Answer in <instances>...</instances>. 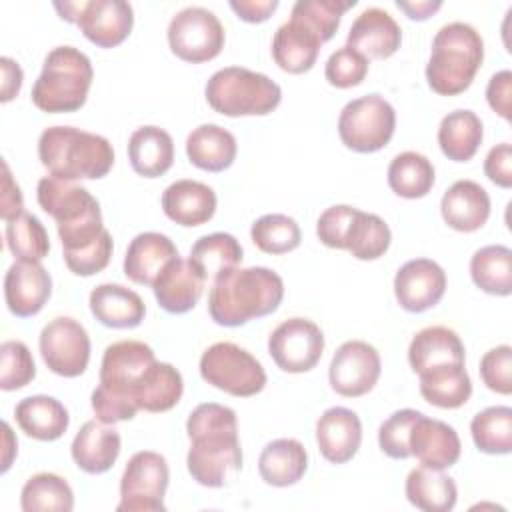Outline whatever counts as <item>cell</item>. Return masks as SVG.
<instances>
[{"label":"cell","mask_w":512,"mask_h":512,"mask_svg":"<svg viewBox=\"0 0 512 512\" xmlns=\"http://www.w3.org/2000/svg\"><path fill=\"white\" fill-rule=\"evenodd\" d=\"M396 6L410 18V20H426L436 10L442 8L440 0H396Z\"/></svg>","instance_id":"cell-58"},{"label":"cell","mask_w":512,"mask_h":512,"mask_svg":"<svg viewBox=\"0 0 512 512\" xmlns=\"http://www.w3.org/2000/svg\"><path fill=\"white\" fill-rule=\"evenodd\" d=\"M320 46L322 40L308 26L290 18L274 32L272 58L284 72L302 74L316 64Z\"/></svg>","instance_id":"cell-29"},{"label":"cell","mask_w":512,"mask_h":512,"mask_svg":"<svg viewBox=\"0 0 512 512\" xmlns=\"http://www.w3.org/2000/svg\"><path fill=\"white\" fill-rule=\"evenodd\" d=\"M20 430L40 442H52L64 436L70 424L68 410L60 400L46 394L22 398L14 408Z\"/></svg>","instance_id":"cell-30"},{"label":"cell","mask_w":512,"mask_h":512,"mask_svg":"<svg viewBox=\"0 0 512 512\" xmlns=\"http://www.w3.org/2000/svg\"><path fill=\"white\" fill-rule=\"evenodd\" d=\"M422 412L412 410V408H402L392 412L378 428V446L380 450L394 460H406L410 458V430L414 422L418 420Z\"/></svg>","instance_id":"cell-48"},{"label":"cell","mask_w":512,"mask_h":512,"mask_svg":"<svg viewBox=\"0 0 512 512\" xmlns=\"http://www.w3.org/2000/svg\"><path fill=\"white\" fill-rule=\"evenodd\" d=\"M2 200H0V216L4 222L14 220L24 212V198L20 192V186L14 182L10 168L6 162H2Z\"/></svg>","instance_id":"cell-55"},{"label":"cell","mask_w":512,"mask_h":512,"mask_svg":"<svg viewBox=\"0 0 512 512\" xmlns=\"http://www.w3.org/2000/svg\"><path fill=\"white\" fill-rule=\"evenodd\" d=\"M186 468L200 486L222 488L242 470L236 412L218 402L198 404L188 420Z\"/></svg>","instance_id":"cell-1"},{"label":"cell","mask_w":512,"mask_h":512,"mask_svg":"<svg viewBox=\"0 0 512 512\" xmlns=\"http://www.w3.org/2000/svg\"><path fill=\"white\" fill-rule=\"evenodd\" d=\"M20 506L24 512H70L74 508V492L62 476L38 472L22 486Z\"/></svg>","instance_id":"cell-42"},{"label":"cell","mask_w":512,"mask_h":512,"mask_svg":"<svg viewBox=\"0 0 512 512\" xmlns=\"http://www.w3.org/2000/svg\"><path fill=\"white\" fill-rule=\"evenodd\" d=\"M308 470V452L296 438H276L268 442L258 458L262 480L276 488L296 484Z\"/></svg>","instance_id":"cell-32"},{"label":"cell","mask_w":512,"mask_h":512,"mask_svg":"<svg viewBox=\"0 0 512 512\" xmlns=\"http://www.w3.org/2000/svg\"><path fill=\"white\" fill-rule=\"evenodd\" d=\"M52 294V278L40 262L16 260L4 276V300L18 318L38 314Z\"/></svg>","instance_id":"cell-18"},{"label":"cell","mask_w":512,"mask_h":512,"mask_svg":"<svg viewBox=\"0 0 512 512\" xmlns=\"http://www.w3.org/2000/svg\"><path fill=\"white\" fill-rule=\"evenodd\" d=\"M478 370L488 390L504 396L512 392V348L508 344L488 350L480 358Z\"/></svg>","instance_id":"cell-50"},{"label":"cell","mask_w":512,"mask_h":512,"mask_svg":"<svg viewBox=\"0 0 512 512\" xmlns=\"http://www.w3.org/2000/svg\"><path fill=\"white\" fill-rule=\"evenodd\" d=\"M284 298V282L266 266L232 268L214 278L208 314L218 326H242L276 312Z\"/></svg>","instance_id":"cell-2"},{"label":"cell","mask_w":512,"mask_h":512,"mask_svg":"<svg viewBox=\"0 0 512 512\" xmlns=\"http://www.w3.org/2000/svg\"><path fill=\"white\" fill-rule=\"evenodd\" d=\"M2 428H4V456H2V472H6V470L10 468L12 454L16 452L18 442H16V440H14V436H12V430H10L8 422H4V424H2Z\"/></svg>","instance_id":"cell-59"},{"label":"cell","mask_w":512,"mask_h":512,"mask_svg":"<svg viewBox=\"0 0 512 512\" xmlns=\"http://www.w3.org/2000/svg\"><path fill=\"white\" fill-rule=\"evenodd\" d=\"M394 106L380 94L350 100L338 116V136L354 152L370 154L382 150L394 136Z\"/></svg>","instance_id":"cell-9"},{"label":"cell","mask_w":512,"mask_h":512,"mask_svg":"<svg viewBox=\"0 0 512 512\" xmlns=\"http://www.w3.org/2000/svg\"><path fill=\"white\" fill-rule=\"evenodd\" d=\"M400 42L402 30L398 22L390 12L376 6L362 10L346 36V46L358 50L368 60L390 58L400 48Z\"/></svg>","instance_id":"cell-21"},{"label":"cell","mask_w":512,"mask_h":512,"mask_svg":"<svg viewBox=\"0 0 512 512\" xmlns=\"http://www.w3.org/2000/svg\"><path fill=\"white\" fill-rule=\"evenodd\" d=\"M6 246L14 258L26 262H40L50 252V238L44 224L28 212L6 222Z\"/></svg>","instance_id":"cell-44"},{"label":"cell","mask_w":512,"mask_h":512,"mask_svg":"<svg viewBox=\"0 0 512 512\" xmlns=\"http://www.w3.org/2000/svg\"><path fill=\"white\" fill-rule=\"evenodd\" d=\"M406 498L424 512H450L458 500L454 478L434 468H414L406 478Z\"/></svg>","instance_id":"cell-36"},{"label":"cell","mask_w":512,"mask_h":512,"mask_svg":"<svg viewBox=\"0 0 512 512\" xmlns=\"http://www.w3.org/2000/svg\"><path fill=\"white\" fill-rule=\"evenodd\" d=\"M88 304L94 318L108 328H136L146 314L140 294L112 282L92 288Z\"/></svg>","instance_id":"cell-28"},{"label":"cell","mask_w":512,"mask_h":512,"mask_svg":"<svg viewBox=\"0 0 512 512\" xmlns=\"http://www.w3.org/2000/svg\"><path fill=\"white\" fill-rule=\"evenodd\" d=\"M204 94L214 112L230 118L266 116L282 100V90L272 78L242 66L216 70L208 78Z\"/></svg>","instance_id":"cell-8"},{"label":"cell","mask_w":512,"mask_h":512,"mask_svg":"<svg viewBox=\"0 0 512 512\" xmlns=\"http://www.w3.org/2000/svg\"><path fill=\"white\" fill-rule=\"evenodd\" d=\"M112 250H114L112 236L106 230L92 246H88L84 250H78V252L64 254V262H66V266L72 274L92 276V274L102 272L108 266V262L112 258Z\"/></svg>","instance_id":"cell-51"},{"label":"cell","mask_w":512,"mask_h":512,"mask_svg":"<svg viewBox=\"0 0 512 512\" xmlns=\"http://www.w3.org/2000/svg\"><path fill=\"white\" fill-rule=\"evenodd\" d=\"M484 138L482 120L476 112L460 108L448 112L438 126V144L452 162H468L478 152Z\"/></svg>","instance_id":"cell-35"},{"label":"cell","mask_w":512,"mask_h":512,"mask_svg":"<svg viewBox=\"0 0 512 512\" xmlns=\"http://www.w3.org/2000/svg\"><path fill=\"white\" fill-rule=\"evenodd\" d=\"M392 242L388 224L370 212L354 208L344 232V248L358 260H376L386 254Z\"/></svg>","instance_id":"cell-38"},{"label":"cell","mask_w":512,"mask_h":512,"mask_svg":"<svg viewBox=\"0 0 512 512\" xmlns=\"http://www.w3.org/2000/svg\"><path fill=\"white\" fill-rule=\"evenodd\" d=\"M464 360V344L448 326L422 328L414 334L408 346V362L416 374L446 364H464Z\"/></svg>","instance_id":"cell-27"},{"label":"cell","mask_w":512,"mask_h":512,"mask_svg":"<svg viewBox=\"0 0 512 512\" xmlns=\"http://www.w3.org/2000/svg\"><path fill=\"white\" fill-rule=\"evenodd\" d=\"M36 376V364L28 346L20 340H6L0 346V388L20 390Z\"/></svg>","instance_id":"cell-47"},{"label":"cell","mask_w":512,"mask_h":512,"mask_svg":"<svg viewBox=\"0 0 512 512\" xmlns=\"http://www.w3.org/2000/svg\"><path fill=\"white\" fill-rule=\"evenodd\" d=\"M206 278L190 258H172L152 284L156 302L168 314L190 312L204 292Z\"/></svg>","instance_id":"cell-19"},{"label":"cell","mask_w":512,"mask_h":512,"mask_svg":"<svg viewBox=\"0 0 512 512\" xmlns=\"http://www.w3.org/2000/svg\"><path fill=\"white\" fill-rule=\"evenodd\" d=\"M510 96H512V72L500 70L496 72L486 86V100L490 108L500 114L506 122L512 120V108H510Z\"/></svg>","instance_id":"cell-54"},{"label":"cell","mask_w":512,"mask_h":512,"mask_svg":"<svg viewBox=\"0 0 512 512\" xmlns=\"http://www.w3.org/2000/svg\"><path fill=\"white\" fill-rule=\"evenodd\" d=\"M184 392L182 374L168 362L154 360L132 388V400L138 410L166 412L174 408Z\"/></svg>","instance_id":"cell-31"},{"label":"cell","mask_w":512,"mask_h":512,"mask_svg":"<svg viewBox=\"0 0 512 512\" xmlns=\"http://www.w3.org/2000/svg\"><path fill=\"white\" fill-rule=\"evenodd\" d=\"M382 372L378 350L364 340H348L338 346L328 368V380L336 394L358 398L368 394Z\"/></svg>","instance_id":"cell-15"},{"label":"cell","mask_w":512,"mask_h":512,"mask_svg":"<svg viewBox=\"0 0 512 512\" xmlns=\"http://www.w3.org/2000/svg\"><path fill=\"white\" fill-rule=\"evenodd\" d=\"M36 198L40 208L56 220L64 254L92 246L106 230L100 204L84 186L44 176L38 182Z\"/></svg>","instance_id":"cell-5"},{"label":"cell","mask_w":512,"mask_h":512,"mask_svg":"<svg viewBox=\"0 0 512 512\" xmlns=\"http://www.w3.org/2000/svg\"><path fill=\"white\" fill-rule=\"evenodd\" d=\"M156 360L154 350L140 340H120L106 346L100 364V384L92 392V410L104 424L132 420L138 406L132 388Z\"/></svg>","instance_id":"cell-3"},{"label":"cell","mask_w":512,"mask_h":512,"mask_svg":"<svg viewBox=\"0 0 512 512\" xmlns=\"http://www.w3.org/2000/svg\"><path fill=\"white\" fill-rule=\"evenodd\" d=\"M250 238L266 254H286L300 246L302 232L298 222L286 214H264L252 224Z\"/></svg>","instance_id":"cell-45"},{"label":"cell","mask_w":512,"mask_h":512,"mask_svg":"<svg viewBox=\"0 0 512 512\" xmlns=\"http://www.w3.org/2000/svg\"><path fill=\"white\" fill-rule=\"evenodd\" d=\"M238 144L232 132L218 124H200L186 138L188 160L206 172H222L236 160Z\"/></svg>","instance_id":"cell-34"},{"label":"cell","mask_w":512,"mask_h":512,"mask_svg":"<svg viewBox=\"0 0 512 512\" xmlns=\"http://www.w3.org/2000/svg\"><path fill=\"white\" fill-rule=\"evenodd\" d=\"M200 376L210 386L248 398L266 386V372L262 364L234 342H216L200 356Z\"/></svg>","instance_id":"cell-10"},{"label":"cell","mask_w":512,"mask_h":512,"mask_svg":"<svg viewBox=\"0 0 512 512\" xmlns=\"http://www.w3.org/2000/svg\"><path fill=\"white\" fill-rule=\"evenodd\" d=\"M324 352V334L318 324L306 318H288L268 338V354L274 364L290 374L312 370Z\"/></svg>","instance_id":"cell-14"},{"label":"cell","mask_w":512,"mask_h":512,"mask_svg":"<svg viewBox=\"0 0 512 512\" xmlns=\"http://www.w3.org/2000/svg\"><path fill=\"white\" fill-rule=\"evenodd\" d=\"M230 8L244 22L256 24L268 20L278 8V0H230Z\"/></svg>","instance_id":"cell-56"},{"label":"cell","mask_w":512,"mask_h":512,"mask_svg":"<svg viewBox=\"0 0 512 512\" xmlns=\"http://www.w3.org/2000/svg\"><path fill=\"white\" fill-rule=\"evenodd\" d=\"M422 398L438 408L454 410L472 396V382L464 364H446L418 374Z\"/></svg>","instance_id":"cell-37"},{"label":"cell","mask_w":512,"mask_h":512,"mask_svg":"<svg viewBox=\"0 0 512 512\" xmlns=\"http://www.w3.org/2000/svg\"><path fill=\"white\" fill-rule=\"evenodd\" d=\"M40 354L44 364L58 376L76 378L90 362V336L86 328L70 318L58 316L40 332Z\"/></svg>","instance_id":"cell-13"},{"label":"cell","mask_w":512,"mask_h":512,"mask_svg":"<svg viewBox=\"0 0 512 512\" xmlns=\"http://www.w3.org/2000/svg\"><path fill=\"white\" fill-rule=\"evenodd\" d=\"M176 256H180L178 248L166 234L142 232L126 248L124 274L136 284L152 286L162 268Z\"/></svg>","instance_id":"cell-26"},{"label":"cell","mask_w":512,"mask_h":512,"mask_svg":"<svg viewBox=\"0 0 512 512\" xmlns=\"http://www.w3.org/2000/svg\"><path fill=\"white\" fill-rule=\"evenodd\" d=\"M484 174L500 188L512 186V146L508 142L496 144L488 150L484 160Z\"/></svg>","instance_id":"cell-53"},{"label":"cell","mask_w":512,"mask_h":512,"mask_svg":"<svg viewBox=\"0 0 512 512\" xmlns=\"http://www.w3.org/2000/svg\"><path fill=\"white\" fill-rule=\"evenodd\" d=\"M484 60V40L466 22H448L432 38L426 64L428 86L440 96L464 92Z\"/></svg>","instance_id":"cell-6"},{"label":"cell","mask_w":512,"mask_h":512,"mask_svg":"<svg viewBox=\"0 0 512 512\" xmlns=\"http://www.w3.org/2000/svg\"><path fill=\"white\" fill-rule=\"evenodd\" d=\"M54 8L58 10L60 18L66 20V22H74L78 20V14H80V8H82V2H54Z\"/></svg>","instance_id":"cell-60"},{"label":"cell","mask_w":512,"mask_h":512,"mask_svg":"<svg viewBox=\"0 0 512 512\" xmlns=\"http://www.w3.org/2000/svg\"><path fill=\"white\" fill-rule=\"evenodd\" d=\"M444 222L458 232H476L490 216V196L474 180H456L440 200Z\"/></svg>","instance_id":"cell-25"},{"label":"cell","mask_w":512,"mask_h":512,"mask_svg":"<svg viewBox=\"0 0 512 512\" xmlns=\"http://www.w3.org/2000/svg\"><path fill=\"white\" fill-rule=\"evenodd\" d=\"M446 292V272L430 258L404 262L394 276V296L406 312H426L434 308Z\"/></svg>","instance_id":"cell-16"},{"label":"cell","mask_w":512,"mask_h":512,"mask_svg":"<svg viewBox=\"0 0 512 512\" xmlns=\"http://www.w3.org/2000/svg\"><path fill=\"white\" fill-rule=\"evenodd\" d=\"M168 46L184 62L200 64L216 58L224 48V26L202 6L178 10L168 24Z\"/></svg>","instance_id":"cell-12"},{"label":"cell","mask_w":512,"mask_h":512,"mask_svg":"<svg viewBox=\"0 0 512 512\" xmlns=\"http://www.w3.org/2000/svg\"><path fill=\"white\" fill-rule=\"evenodd\" d=\"M368 64L370 60L364 54L350 46H342L336 52H332L330 58L326 60L324 76L328 84L336 88H352L366 78Z\"/></svg>","instance_id":"cell-49"},{"label":"cell","mask_w":512,"mask_h":512,"mask_svg":"<svg viewBox=\"0 0 512 512\" xmlns=\"http://www.w3.org/2000/svg\"><path fill=\"white\" fill-rule=\"evenodd\" d=\"M354 4L356 0H298L290 18L308 26L324 44L336 34L342 14Z\"/></svg>","instance_id":"cell-46"},{"label":"cell","mask_w":512,"mask_h":512,"mask_svg":"<svg viewBox=\"0 0 512 512\" xmlns=\"http://www.w3.org/2000/svg\"><path fill=\"white\" fill-rule=\"evenodd\" d=\"M76 26L100 48L122 44L134 26V10L124 0H88L82 2Z\"/></svg>","instance_id":"cell-17"},{"label":"cell","mask_w":512,"mask_h":512,"mask_svg":"<svg viewBox=\"0 0 512 512\" xmlns=\"http://www.w3.org/2000/svg\"><path fill=\"white\" fill-rule=\"evenodd\" d=\"M128 160L136 174L158 178L174 162V140L160 126H140L128 140Z\"/></svg>","instance_id":"cell-33"},{"label":"cell","mask_w":512,"mask_h":512,"mask_svg":"<svg viewBox=\"0 0 512 512\" xmlns=\"http://www.w3.org/2000/svg\"><path fill=\"white\" fill-rule=\"evenodd\" d=\"M38 158L58 180H98L110 172L114 148L100 134L74 126H50L38 138Z\"/></svg>","instance_id":"cell-4"},{"label":"cell","mask_w":512,"mask_h":512,"mask_svg":"<svg viewBox=\"0 0 512 512\" xmlns=\"http://www.w3.org/2000/svg\"><path fill=\"white\" fill-rule=\"evenodd\" d=\"M434 180L432 162L414 150L396 154L388 166V186L400 198H424L432 190Z\"/></svg>","instance_id":"cell-39"},{"label":"cell","mask_w":512,"mask_h":512,"mask_svg":"<svg viewBox=\"0 0 512 512\" xmlns=\"http://www.w3.org/2000/svg\"><path fill=\"white\" fill-rule=\"evenodd\" d=\"M92 78V62L82 50L56 46L44 58L42 72L32 86V102L48 114L76 112L88 98Z\"/></svg>","instance_id":"cell-7"},{"label":"cell","mask_w":512,"mask_h":512,"mask_svg":"<svg viewBox=\"0 0 512 512\" xmlns=\"http://www.w3.org/2000/svg\"><path fill=\"white\" fill-rule=\"evenodd\" d=\"M470 434L476 448L484 454L512 452V408L490 406L478 412L470 422Z\"/></svg>","instance_id":"cell-43"},{"label":"cell","mask_w":512,"mask_h":512,"mask_svg":"<svg viewBox=\"0 0 512 512\" xmlns=\"http://www.w3.org/2000/svg\"><path fill=\"white\" fill-rule=\"evenodd\" d=\"M0 68H2V86H0V100L10 102L14 96H18L22 88V68L16 60L2 56L0 58Z\"/></svg>","instance_id":"cell-57"},{"label":"cell","mask_w":512,"mask_h":512,"mask_svg":"<svg viewBox=\"0 0 512 512\" xmlns=\"http://www.w3.org/2000/svg\"><path fill=\"white\" fill-rule=\"evenodd\" d=\"M352 212H354V206H348V204H334V206L326 208L316 222L318 240L328 248L342 250L344 248V232H346Z\"/></svg>","instance_id":"cell-52"},{"label":"cell","mask_w":512,"mask_h":512,"mask_svg":"<svg viewBox=\"0 0 512 512\" xmlns=\"http://www.w3.org/2000/svg\"><path fill=\"white\" fill-rule=\"evenodd\" d=\"M70 452L76 466L86 474H104L120 456V434L112 424L88 420L74 436Z\"/></svg>","instance_id":"cell-24"},{"label":"cell","mask_w":512,"mask_h":512,"mask_svg":"<svg viewBox=\"0 0 512 512\" xmlns=\"http://www.w3.org/2000/svg\"><path fill=\"white\" fill-rule=\"evenodd\" d=\"M192 264L202 272V276L216 278L232 268H238L242 262V246L240 242L228 232H212L200 236L192 248L190 256Z\"/></svg>","instance_id":"cell-41"},{"label":"cell","mask_w":512,"mask_h":512,"mask_svg":"<svg viewBox=\"0 0 512 512\" xmlns=\"http://www.w3.org/2000/svg\"><path fill=\"white\" fill-rule=\"evenodd\" d=\"M472 282L494 296H510L512 292V250L502 244H490L474 252L470 258Z\"/></svg>","instance_id":"cell-40"},{"label":"cell","mask_w":512,"mask_h":512,"mask_svg":"<svg viewBox=\"0 0 512 512\" xmlns=\"http://www.w3.org/2000/svg\"><path fill=\"white\" fill-rule=\"evenodd\" d=\"M410 456H416L418 462L426 468L444 470L458 462L462 444L456 430L436 418H428L424 414L418 416L410 430L408 438Z\"/></svg>","instance_id":"cell-20"},{"label":"cell","mask_w":512,"mask_h":512,"mask_svg":"<svg viewBox=\"0 0 512 512\" xmlns=\"http://www.w3.org/2000/svg\"><path fill=\"white\" fill-rule=\"evenodd\" d=\"M170 470L162 454L140 450L128 460L120 478L118 512H162Z\"/></svg>","instance_id":"cell-11"},{"label":"cell","mask_w":512,"mask_h":512,"mask_svg":"<svg viewBox=\"0 0 512 512\" xmlns=\"http://www.w3.org/2000/svg\"><path fill=\"white\" fill-rule=\"evenodd\" d=\"M216 192L198 180H176L162 192L164 214L180 226H200L216 212Z\"/></svg>","instance_id":"cell-23"},{"label":"cell","mask_w":512,"mask_h":512,"mask_svg":"<svg viewBox=\"0 0 512 512\" xmlns=\"http://www.w3.org/2000/svg\"><path fill=\"white\" fill-rule=\"evenodd\" d=\"M316 442L324 460L344 464L352 460L362 442V422L358 414L344 406H332L316 422Z\"/></svg>","instance_id":"cell-22"}]
</instances>
